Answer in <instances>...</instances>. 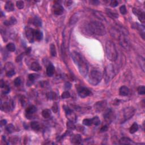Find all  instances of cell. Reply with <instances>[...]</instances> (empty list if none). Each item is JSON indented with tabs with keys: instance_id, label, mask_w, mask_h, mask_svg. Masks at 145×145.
Here are the masks:
<instances>
[{
	"instance_id": "cell-1",
	"label": "cell",
	"mask_w": 145,
	"mask_h": 145,
	"mask_svg": "<svg viewBox=\"0 0 145 145\" xmlns=\"http://www.w3.org/2000/svg\"><path fill=\"white\" fill-rule=\"evenodd\" d=\"M72 58L75 64L78 66V70L82 76L85 77L89 72V65L87 62L80 53L74 51L72 53Z\"/></svg>"
},
{
	"instance_id": "cell-2",
	"label": "cell",
	"mask_w": 145,
	"mask_h": 145,
	"mask_svg": "<svg viewBox=\"0 0 145 145\" xmlns=\"http://www.w3.org/2000/svg\"><path fill=\"white\" fill-rule=\"evenodd\" d=\"M89 29L91 33L98 36H103L106 34L105 26L98 21H91L90 22Z\"/></svg>"
},
{
	"instance_id": "cell-3",
	"label": "cell",
	"mask_w": 145,
	"mask_h": 145,
	"mask_svg": "<svg viewBox=\"0 0 145 145\" xmlns=\"http://www.w3.org/2000/svg\"><path fill=\"white\" fill-rule=\"evenodd\" d=\"M106 52L107 59L111 61H116L117 59L118 53L115 44L112 41H107L106 44Z\"/></svg>"
},
{
	"instance_id": "cell-4",
	"label": "cell",
	"mask_w": 145,
	"mask_h": 145,
	"mask_svg": "<svg viewBox=\"0 0 145 145\" xmlns=\"http://www.w3.org/2000/svg\"><path fill=\"white\" fill-rule=\"evenodd\" d=\"M117 71L113 64L108 65L105 68L104 72V78L107 83H109L115 77Z\"/></svg>"
},
{
	"instance_id": "cell-5",
	"label": "cell",
	"mask_w": 145,
	"mask_h": 145,
	"mask_svg": "<svg viewBox=\"0 0 145 145\" xmlns=\"http://www.w3.org/2000/svg\"><path fill=\"white\" fill-rule=\"evenodd\" d=\"M102 74L100 71L98 70H92L89 74V82L91 85L96 86L100 83L102 80Z\"/></svg>"
},
{
	"instance_id": "cell-6",
	"label": "cell",
	"mask_w": 145,
	"mask_h": 145,
	"mask_svg": "<svg viewBox=\"0 0 145 145\" xmlns=\"http://www.w3.org/2000/svg\"><path fill=\"white\" fill-rule=\"evenodd\" d=\"M136 110L133 107H129L126 108L123 111V120L122 121V123L128 120L130 118H132L134 116Z\"/></svg>"
},
{
	"instance_id": "cell-7",
	"label": "cell",
	"mask_w": 145,
	"mask_h": 145,
	"mask_svg": "<svg viewBox=\"0 0 145 145\" xmlns=\"http://www.w3.org/2000/svg\"><path fill=\"white\" fill-rule=\"evenodd\" d=\"M119 43L122 47L125 49H128L129 48V43L128 39L126 38L125 34L121 33L119 37Z\"/></svg>"
},
{
	"instance_id": "cell-8",
	"label": "cell",
	"mask_w": 145,
	"mask_h": 145,
	"mask_svg": "<svg viewBox=\"0 0 145 145\" xmlns=\"http://www.w3.org/2000/svg\"><path fill=\"white\" fill-rule=\"evenodd\" d=\"M107 106V103L106 100L99 101V102H96L94 105V108L96 112H103L106 109Z\"/></svg>"
},
{
	"instance_id": "cell-9",
	"label": "cell",
	"mask_w": 145,
	"mask_h": 145,
	"mask_svg": "<svg viewBox=\"0 0 145 145\" xmlns=\"http://www.w3.org/2000/svg\"><path fill=\"white\" fill-rule=\"evenodd\" d=\"M34 30H35L34 29L29 27H26L25 28L26 36L27 39L30 43H33L35 39Z\"/></svg>"
},
{
	"instance_id": "cell-10",
	"label": "cell",
	"mask_w": 145,
	"mask_h": 145,
	"mask_svg": "<svg viewBox=\"0 0 145 145\" xmlns=\"http://www.w3.org/2000/svg\"><path fill=\"white\" fill-rule=\"evenodd\" d=\"M133 12L135 15H137L138 19L142 23H145V13L137 8H133Z\"/></svg>"
},
{
	"instance_id": "cell-11",
	"label": "cell",
	"mask_w": 145,
	"mask_h": 145,
	"mask_svg": "<svg viewBox=\"0 0 145 145\" xmlns=\"http://www.w3.org/2000/svg\"><path fill=\"white\" fill-rule=\"evenodd\" d=\"M78 93L81 98H85L87 97L88 96H89L91 94V91L87 88L82 87L78 89Z\"/></svg>"
},
{
	"instance_id": "cell-12",
	"label": "cell",
	"mask_w": 145,
	"mask_h": 145,
	"mask_svg": "<svg viewBox=\"0 0 145 145\" xmlns=\"http://www.w3.org/2000/svg\"><path fill=\"white\" fill-rule=\"evenodd\" d=\"M14 108L13 102L11 101V102H5L4 104L1 102V109L3 111L8 112L10 110V109H13Z\"/></svg>"
},
{
	"instance_id": "cell-13",
	"label": "cell",
	"mask_w": 145,
	"mask_h": 145,
	"mask_svg": "<svg viewBox=\"0 0 145 145\" xmlns=\"http://www.w3.org/2000/svg\"><path fill=\"white\" fill-rule=\"evenodd\" d=\"M36 108L34 106H32L28 107L26 109V116L28 119L32 118V116L36 112Z\"/></svg>"
},
{
	"instance_id": "cell-14",
	"label": "cell",
	"mask_w": 145,
	"mask_h": 145,
	"mask_svg": "<svg viewBox=\"0 0 145 145\" xmlns=\"http://www.w3.org/2000/svg\"><path fill=\"white\" fill-rule=\"evenodd\" d=\"M53 13L55 15H60L64 13V8L59 4H55L53 7Z\"/></svg>"
},
{
	"instance_id": "cell-15",
	"label": "cell",
	"mask_w": 145,
	"mask_h": 145,
	"mask_svg": "<svg viewBox=\"0 0 145 145\" xmlns=\"http://www.w3.org/2000/svg\"><path fill=\"white\" fill-rule=\"evenodd\" d=\"M113 112L111 109H108L106 111L105 113L104 114V118L105 120L106 121L107 123H111L113 120Z\"/></svg>"
},
{
	"instance_id": "cell-16",
	"label": "cell",
	"mask_w": 145,
	"mask_h": 145,
	"mask_svg": "<svg viewBox=\"0 0 145 145\" xmlns=\"http://www.w3.org/2000/svg\"><path fill=\"white\" fill-rule=\"evenodd\" d=\"M70 142L73 144H81L82 143V138L79 134H75L70 138Z\"/></svg>"
},
{
	"instance_id": "cell-17",
	"label": "cell",
	"mask_w": 145,
	"mask_h": 145,
	"mask_svg": "<svg viewBox=\"0 0 145 145\" xmlns=\"http://www.w3.org/2000/svg\"><path fill=\"white\" fill-rule=\"evenodd\" d=\"M119 93L121 96H125L129 95V89L128 87L125 86H121L119 90Z\"/></svg>"
},
{
	"instance_id": "cell-18",
	"label": "cell",
	"mask_w": 145,
	"mask_h": 145,
	"mask_svg": "<svg viewBox=\"0 0 145 145\" xmlns=\"http://www.w3.org/2000/svg\"><path fill=\"white\" fill-rule=\"evenodd\" d=\"M134 27H136V28L139 31V32H140L142 38H143V39H145V27L143 26L140 25L138 23H136L135 24Z\"/></svg>"
},
{
	"instance_id": "cell-19",
	"label": "cell",
	"mask_w": 145,
	"mask_h": 145,
	"mask_svg": "<svg viewBox=\"0 0 145 145\" xmlns=\"http://www.w3.org/2000/svg\"><path fill=\"white\" fill-rule=\"evenodd\" d=\"M55 69L53 65H52V64H49L48 65V66H47V70H46L47 74L49 77L52 76V75L54 74V73H55Z\"/></svg>"
},
{
	"instance_id": "cell-20",
	"label": "cell",
	"mask_w": 145,
	"mask_h": 145,
	"mask_svg": "<svg viewBox=\"0 0 145 145\" xmlns=\"http://www.w3.org/2000/svg\"><path fill=\"white\" fill-rule=\"evenodd\" d=\"M17 19L13 17H11L9 18V19L6 20V21H4V24L6 26H9L15 25L17 23Z\"/></svg>"
},
{
	"instance_id": "cell-21",
	"label": "cell",
	"mask_w": 145,
	"mask_h": 145,
	"mask_svg": "<svg viewBox=\"0 0 145 145\" xmlns=\"http://www.w3.org/2000/svg\"><path fill=\"white\" fill-rule=\"evenodd\" d=\"M119 142H120V144L121 145H131L134 143L132 141V140L128 137L121 138L119 141Z\"/></svg>"
},
{
	"instance_id": "cell-22",
	"label": "cell",
	"mask_w": 145,
	"mask_h": 145,
	"mask_svg": "<svg viewBox=\"0 0 145 145\" xmlns=\"http://www.w3.org/2000/svg\"><path fill=\"white\" fill-rule=\"evenodd\" d=\"M5 9L8 12L14 10V5L11 1H8L5 5Z\"/></svg>"
},
{
	"instance_id": "cell-23",
	"label": "cell",
	"mask_w": 145,
	"mask_h": 145,
	"mask_svg": "<svg viewBox=\"0 0 145 145\" xmlns=\"http://www.w3.org/2000/svg\"><path fill=\"white\" fill-rule=\"evenodd\" d=\"M34 35H35V39L38 41H40L43 39V34L42 31L38 30H34Z\"/></svg>"
},
{
	"instance_id": "cell-24",
	"label": "cell",
	"mask_w": 145,
	"mask_h": 145,
	"mask_svg": "<svg viewBox=\"0 0 145 145\" xmlns=\"http://www.w3.org/2000/svg\"><path fill=\"white\" fill-rule=\"evenodd\" d=\"M31 70L35 71V72H38V71L42 69V67L40 66V65H39V64L38 62H34L33 63H32V64L31 65Z\"/></svg>"
},
{
	"instance_id": "cell-25",
	"label": "cell",
	"mask_w": 145,
	"mask_h": 145,
	"mask_svg": "<svg viewBox=\"0 0 145 145\" xmlns=\"http://www.w3.org/2000/svg\"><path fill=\"white\" fill-rule=\"evenodd\" d=\"M106 13L109 17H110L111 18H113V19H116V18H117L118 17H119V15H118L117 13H116V12H114V11L111 10L110 9H107Z\"/></svg>"
},
{
	"instance_id": "cell-26",
	"label": "cell",
	"mask_w": 145,
	"mask_h": 145,
	"mask_svg": "<svg viewBox=\"0 0 145 145\" xmlns=\"http://www.w3.org/2000/svg\"><path fill=\"white\" fill-rule=\"evenodd\" d=\"M138 129V125L137 123H134L132 124L131 127L130 128L129 132H130V133H131V134H134L136 132H137Z\"/></svg>"
},
{
	"instance_id": "cell-27",
	"label": "cell",
	"mask_w": 145,
	"mask_h": 145,
	"mask_svg": "<svg viewBox=\"0 0 145 145\" xmlns=\"http://www.w3.org/2000/svg\"><path fill=\"white\" fill-rule=\"evenodd\" d=\"M31 128L34 130H36V131H38V130H39L40 129V124L38 122H32L31 123Z\"/></svg>"
},
{
	"instance_id": "cell-28",
	"label": "cell",
	"mask_w": 145,
	"mask_h": 145,
	"mask_svg": "<svg viewBox=\"0 0 145 145\" xmlns=\"http://www.w3.org/2000/svg\"><path fill=\"white\" fill-rule=\"evenodd\" d=\"M42 116L45 119H48L51 117V112L49 109H45L42 112Z\"/></svg>"
},
{
	"instance_id": "cell-29",
	"label": "cell",
	"mask_w": 145,
	"mask_h": 145,
	"mask_svg": "<svg viewBox=\"0 0 145 145\" xmlns=\"http://www.w3.org/2000/svg\"><path fill=\"white\" fill-rule=\"evenodd\" d=\"M47 97L49 100H55L56 99L57 95L54 92H49L47 94Z\"/></svg>"
},
{
	"instance_id": "cell-30",
	"label": "cell",
	"mask_w": 145,
	"mask_h": 145,
	"mask_svg": "<svg viewBox=\"0 0 145 145\" xmlns=\"http://www.w3.org/2000/svg\"><path fill=\"white\" fill-rule=\"evenodd\" d=\"M50 52L51 56H52L53 57L56 56L57 52H56V47H55V45L53 44H52L50 45Z\"/></svg>"
},
{
	"instance_id": "cell-31",
	"label": "cell",
	"mask_w": 145,
	"mask_h": 145,
	"mask_svg": "<svg viewBox=\"0 0 145 145\" xmlns=\"http://www.w3.org/2000/svg\"><path fill=\"white\" fill-rule=\"evenodd\" d=\"M6 49H8L9 51L11 52H13L15 51V46L14 44L12 43H10L7 44L6 45Z\"/></svg>"
},
{
	"instance_id": "cell-32",
	"label": "cell",
	"mask_w": 145,
	"mask_h": 145,
	"mask_svg": "<svg viewBox=\"0 0 145 145\" xmlns=\"http://www.w3.org/2000/svg\"><path fill=\"white\" fill-rule=\"evenodd\" d=\"M33 24L36 26L40 27L42 25V22L40 18H38V17H35L33 19Z\"/></svg>"
},
{
	"instance_id": "cell-33",
	"label": "cell",
	"mask_w": 145,
	"mask_h": 145,
	"mask_svg": "<svg viewBox=\"0 0 145 145\" xmlns=\"http://www.w3.org/2000/svg\"><path fill=\"white\" fill-rule=\"evenodd\" d=\"M39 75L37 74H31L28 75V79H29V81H30V82H33L35 79H38V78H39Z\"/></svg>"
},
{
	"instance_id": "cell-34",
	"label": "cell",
	"mask_w": 145,
	"mask_h": 145,
	"mask_svg": "<svg viewBox=\"0 0 145 145\" xmlns=\"http://www.w3.org/2000/svg\"><path fill=\"white\" fill-rule=\"evenodd\" d=\"M5 69L6 70V72H9V71L14 70V66L10 62H8L5 66Z\"/></svg>"
},
{
	"instance_id": "cell-35",
	"label": "cell",
	"mask_w": 145,
	"mask_h": 145,
	"mask_svg": "<svg viewBox=\"0 0 145 145\" xmlns=\"http://www.w3.org/2000/svg\"><path fill=\"white\" fill-rule=\"evenodd\" d=\"M92 124L95 125L96 126H98L100 124V119H99V117L96 116V117H93L92 119Z\"/></svg>"
},
{
	"instance_id": "cell-36",
	"label": "cell",
	"mask_w": 145,
	"mask_h": 145,
	"mask_svg": "<svg viewBox=\"0 0 145 145\" xmlns=\"http://www.w3.org/2000/svg\"><path fill=\"white\" fill-rule=\"evenodd\" d=\"M66 125H67L68 129H70V130H74L75 129V126L73 122L72 121L69 120V121H68Z\"/></svg>"
},
{
	"instance_id": "cell-37",
	"label": "cell",
	"mask_w": 145,
	"mask_h": 145,
	"mask_svg": "<svg viewBox=\"0 0 145 145\" xmlns=\"http://www.w3.org/2000/svg\"><path fill=\"white\" fill-rule=\"evenodd\" d=\"M6 131L8 132V133H13L14 130V126L13 124H10L8 125L6 127Z\"/></svg>"
},
{
	"instance_id": "cell-38",
	"label": "cell",
	"mask_w": 145,
	"mask_h": 145,
	"mask_svg": "<svg viewBox=\"0 0 145 145\" xmlns=\"http://www.w3.org/2000/svg\"><path fill=\"white\" fill-rule=\"evenodd\" d=\"M83 124L85 125L86 126H91L92 124V119H85L83 120Z\"/></svg>"
},
{
	"instance_id": "cell-39",
	"label": "cell",
	"mask_w": 145,
	"mask_h": 145,
	"mask_svg": "<svg viewBox=\"0 0 145 145\" xmlns=\"http://www.w3.org/2000/svg\"><path fill=\"white\" fill-rule=\"evenodd\" d=\"M16 5L19 9H22L25 6V3L22 1H18L16 3Z\"/></svg>"
},
{
	"instance_id": "cell-40",
	"label": "cell",
	"mask_w": 145,
	"mask_h": 145,
	"mask_svg": "<svg viewBox=\"0 0 145 145\" xmlns=\"http://www.w3.org/2000/svg\"><path fill=\"white\" fill-rule=\"evenodd\" d=\"M138 92L140 95L145 94V87L144 86H141L138 89Z\"/></svg>"
},
{
	"instance_id": "cell-41",
	"label": "cell",
	"mask_w": 145,
	"mask_h": 145,
	"mask_svg": "<svg viewBox=\"0 0 145 145\" xmlns=\"http://www.w3.org/2000/svg\"><path fill=\"white\" fill-rule=\"evenodd\" d=\"M21 82H22V81H21V79L20 77H18V78H15V80L14 81V85L17 87L19 86L20 85H21Z\"/></svg>"
},
{
	"instance_id": "cell-42",
	"label": "cell",
	"mask_w": 145,
	"mask_h": 145,
	"mask_svg": "<svg viewBox=\"0 0 145 145\" xmlns=\"http://www.w3.org/2000/svg\"><path fill=\"white\" fill-rule=\"evenodd\" d=\"M63 108H64V110H65V113H66V116H68V115H70L71 113H72V111L71 110V109L69 108L68 107V106H65L63 107Z\"/></svg>"
},
{
	"instance_id": "cell-43",
	"label": "cell",
	"mask_w": 145,
	"mask_h": 145,
	"mask_svg": "<svg viewBox=\"0 0 145 145\" xmlns=\"http://www.w3.org/2000/svg\"><path fill=\"white\" fill-rule=\"evenodd\" d=\"M61 97L62 99H68L70 97V94L69 91H66L64 92L61 95Z\"/></svg>"
},
{
	"instance_id": "cell-44",
	"label": "cell",
	"mask_w": 145,
	"mask_h": 145,
	"mask_svg": "<svg viewBox=\"0 0 145 145\" xmlns=\"http://www.w3.org/2000/svg\"><path fill=\"white\" fill-rule=\"evenodd\" d=\"M120 13L123 15H125V14H126L127 13V10H126V6L125 5H123L120 7Z\"/></svg>"
},
{
	"instance_id": "cell-45",
	"label": "cell",
	"mask_w": 145,
	"mask_h": 145,
	"mask_svg": "<svg viewBox=\"0 0 145 145\" xmlns=\"http://www.w3.org/2000/svg\"><path fill=\"white\" fill-rule=\"evenodd\" d=\"M52 109L54 113H57V112H58V111H59V106H58L57 104L56 103H54L52 107Z\"/></svg>"
},
{
	"instance_id": "cell-46",
	"label": "cell",
	"mask_w": 145,
	"mask_h": 145,
	"mask_svg": "<svg viewBox=\"0 0 145 145\" xmlns=\"http://www.w3.org/2000/svg\"><path fill=\"white\" fill-rule=\"evenodd\" d=\"M25 54H26L25 52V53H21V55H19V56H17V57L16 58V61L17 62L21 61H22V60L23 59V58L24 56H25Z\"/></svg>"
},
{
	"instance_id": "cell-47",
	"label": "cell",
	"mask_w": 145,
	"mask_h": 145,
	"mask_svg": "<svg viewBox=\"0 0 145 145\" xmlns=\"http://www.w3.org/2000/svg\"><path fill=\"white\" fill-rule=\"evenodd\" d=\"M6 74L7 76L9 77H13L15 74V71H14V70L9 71V72H6Z\"/></svg>"
},
{
	"instance_id": "cell-48",
	"label": "cell",
	"mask_w": 145,
	"mask_h": 145,
	"mask_svg": "<svg viewBox=\"0 0 145 145\" xmlns=\"http://www.w3.org/2000/svg\"><path fill=\"white\" fill-rule=\"evenodd\" d=\"M141 67L143 72H145V60L142 57H141Z\"/></svg>"
},
{
	"instance_id": "cell-49",
	"label": "cell",
	"mask_w": 145,
	"mask_h": 145,
	"mask_svg": "<svg viewBox=\"0 0 145 145\" xmlns=\"http://www.w3.org/2000/svg\"><path fill=\"white\" fill-rule=\"evenodd\" d=\"M119 5V2L117 1H112L110 4V6L112 8H115V7Z\"/></svg>"
},
{
	"instance_id": "cell-50",
	"label": "cell",
	"mask_w": 145,
	"mask_h": 145,
	"mask_svg": "<svg viewBox=\"0 0 145 145\" xmlns=\"http://www.w3.org/2000/svg\"><path fill=\"white\" fill-rule=\"evenodd\" d=\"M10 92V88L8 86H5V87H4V90L3 91V93L4 94H7L9 93Z\"/></svg>"
},
{
	"instance_id": "cell-51",
	"label": "cell",
	"mask_w": 145,
	"mask_h": 145,
	"mask_svg": "<svg viewBox=\"0 0 145 145\" xmlns=\"http://www.w3.org/2000/svg\"><path fill=\"white\" fill-rule=\"evenodd\" d=\"M108 130V126L107 125H104L103 127H102V128L100 129V132H107Z\"/></svg>"
},
{
	"instance_id": "cell-52",
	"label": "cell",
	"mask_w": 145,
	"mask_h": 145,
	"mask_svg": "<svg viewBox=\"0 0 145 145\" xmlns=\"http://www.w3.org/2000/svg\"><path fill=\"white\" fill-rule=\"evenodd\" d=\"M71 86H72V85H71L69 82H66V84H65V88H66V89H70Z\"/></svg>"
},
{
	"instance_id": "cell-53",
	"label": "cell",
	"mask_w": 145,
	"mask_h": 145,
	"mask_svg": "<svg viewBox=\"0 0 145 145\" xmlns=\"http://www.w3.org/2000/svg\"><path fill=\"white\" fill-rule=\"evenodd\" d=\"M5 86V83H4V81L2 80V79H1V81H0V87H1V88H4Z\"/></svg>"
},
{
	"instance_id": "cell-54",
	"label": "cell",
	"mask_w": 145,
	"mask_h": 145,
	"mask_svg": "<svg viewBox=\"0 0 145 145\" xmlns=\"http://www.w3.org/2000/svg\"><path fill=\"white\" fill-rule=\"evenodd\" d=\"M6 123H7V121H6V120H2L1 121V126L5 125L6 124Z\"/></svg>"
},
{
	"instance_id": "cell-55",
	"label": "cell",
	"mask_w": 145,
	"mask_h": 145,
	"mask_svg": "<svg viewBox=\"0 0 145 145\" xmlns=\"http://www.w3.org/2000/svg\"><path fill=\"white\" fill-rule=\"evenodd\" d=\"M30 52H31V48H27V50H26V55H28V54H29L30 53Z\"/></svg>"
},
{
	"instance_id": "cell-56",
	"label": "cell",
	"mask_w": 145,
	"mask_h": 145,
	"mask_svg": "<svg viewBox=\"0 0 145 145\" xmlns=\"http://www.w3.org/2000/svg\"><path fill=\"white\" fill-rule=\"evenodd\" d=\"M72 1H68L66 2V6H70L72 5Z\"/></svg>"
}]
</instances>
